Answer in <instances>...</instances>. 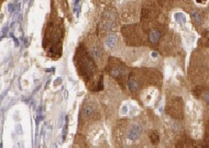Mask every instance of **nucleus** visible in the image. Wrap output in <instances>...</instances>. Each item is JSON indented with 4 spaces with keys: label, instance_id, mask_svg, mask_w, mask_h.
<instances>
[{
    "label": "nucleus",
    "instance_id": "nucleus-1",
    "mask_svg": "<svg viewBox=\"0 0 209 148\" xmlns=\"http://www.w3.org/2000/svg\"><path fill=\"white\" fill-rule=\"evenodd\" d=\"M75 62H76L77 69L79 71L80 76L85 79L86 82L89 84L90 81H94L95 85H99L95 80L96 74H97L96 64L93 60V57L89 55V53L86 51V48L84 46H79L77 48L76 54H75Z\"/></svg>",
    "mask_w": 209,
    "mask_h": 148
},
{
    "label": "nucleus",
    "instance_id": "nucleus-2",
    "mask_svg": "<svg viewBox=\"0 0 209 148\" xmlns=\"http://www.w3.org/2000/svg\"><path fill=\"white\" fill-rule=\"evenodd\" d=\"M107 70H108L109 75L112 76L115 79H117L120 84H123L129 76L127 66L117 58H109Z\"/></svg>",
    "mask_w": 209,
    "mask_h": 148
},
{
    "label": "nucleus",
    "instance_id": "nucleus-3",
    "mask_svg": "<svg viewBox=\"0 0 209 148\" xmlns=\"http://www.w3.org/2000/svg\"><path fill=\"white\" fill-rule=\"evenodd\" d=\"M122 34L127 43L130 45H141L144 41L143 31L136 24L125 25L122 28Z\"/></svg>",
    "mask_w": 209,
    "mask_h": 148
},
{
    "label": "nucleus",
    "instance_id": "nucleus-4",
    "mask_svg": "<svg viewBox=\"0 0 209 148\" xmlns=\"http://www.w3.org/2000/svg\"><path fill=\"white\" fill-rule=\"evenodd\" d=\"M116 13L112 9H108L104 12V15H102V29L104 30H111L112 28H115L116 25Z\"/></svg>",
    "mask_w": 209,
    "mask_h": 148
},
{
    "label": "nucleus",
    "instance_id": "nucleus-5",
    "mask_svg": "<svg viewBox=\"0 0 209 148\" xmlns=\"http://www.w3.org/2000/svg\"><path fill=\"white\" fill-rule=\"evenodd\" d=\"M168 111H172V112H173V114H172L173 116L179 119V117L182 116V111H183L181 99H176L175 101H173V102L170 104V106H168Z\"/></svg>",
    "mask_w": 209,
    "mask_h": 148
},
{
    "label": "nucleus",
    "instance_id": "nucleus-6",
    "mask_svg": "<svg viewBox=\"0 0 209 148\" xmlns=\"http://www.w3.org/2000/svg\"><path fill=\"white\" fill-rule=\"evenodd\" d=\"M161 39V31L159 29L153 28L151 29L150 32H149V41H150L152 44H157L159 41Z\"/></svg>",
    "mask_w": 209,
    "mask_h": 148
},
{
    "label": "nucleus",
    "instance_id": "nucleus-7",
    "mask_svg": "<svg viewBox=\"0 0 209 148\" xmlns=\"http://www.w3.org/2000/svg\"><path fill=\"white\" fill-rule=\"evenodd\" d=\"M95 108L91 104H86V106H84L83 109V116L84 119L86 120V119H93L95 116Z\"/></svg>",
    "mask_w": 209,
    "mask_h": 148
},
{
    "label": "nucleus",
    "instance_id": "nucleus-8",
    "mask_svg": "<svg viewBox=\"0 0 209 148\" xmlns=\"http://www.w3.org/2000/svg\"><path fill=\"white\" fill-rule=\"evenodd\" d=\"M140 134H141V126L139 125H133L131 128H130L129 133H128V138L133 141V139H136L139 137Z\"/></svg>",
    "mask_w": 209,
    "mask_h": 148
},
{
    "label": "nucleus",
    "instance_id": "nucleus-9",
    "mask_svg": "<svg viewBox=\"0 0 209 148\" xmlns=\"http://www.w3.org/2000/svg\"><path fill=\"white\" fill-rule=\"evenodd\" d=\"M117 42V36L115 34H111V35H109L107 39H106V44L109 46V47H113Z\"/></svg>",
    "mask_w": 209,
    "mask_h": 148
},
{
    "label": "nucleus",
    "instance_id": "nucleus-10",
    "mask_svg": "<svg viewBox=\"0 0 209 148\" xmlns=\"http://www.w3.org/2000/svg\"><path fill=\"white\" fill-rule=\"evenodd\" d=\"M190 15H192L193 20L195 22H197V23H202V14H200V12H198V11H193L192 13H190Z\"/></svg>",
    "mask_w": 209,
    "mask_h": 148
},
{
    "label": "nucleus",
    "instance_id": "nucleus-11",
    "mask_svg": "<svg viewBox=\"0 0 209 148\" xmlns=\"http://www.w3.org/2000/svg\"><path fill=\"white\" fill-rule=\"evenodd\" d=\"M150 139H151V143H152L153 145L159 144V141H160L159 134H157V133H155V132H153V133L151 134V136H150Z\"/></svg>",
    "mask_w": 209,
    "mask_h": 148
},
{
    "label": "nucleus",
    "instance_id": "nucleus-12",
    "mask_svg": "<svg viewBox=\"0 0 209 148\" xmlns=\"http://www.w3.org/2000/svg\"><path fill=\"white\" fill-rule=\"evenodd\" d=\"M195 1H196V4H200V6H202V4H206L207 2H208V0H195Z\"/></svg>",
    "mask_w": 209,
    "mask_h": 148
},
{
    "label": "nucleus",
    "instance_id": "nucleus-13",
    "mask_svg": "<svg viewBox=\"0 0 209 148\" xmlns=\"http://www.w3.org/2000/svg\"><path fill=\"white\" fill-rule=\"evenodd\" d=\"M176 19H177V20H181L182 22H184V20H185L184 15H183L182 13H177V14H176Z\"/></svg>",
    "mask_w": 209,
    "mask_h": 148
},
{
    "label": "nucleus",
    "instance_id": "nucleus-14",
    "mask_svg": "<svg viewBox=\"0 0 209 148\" xmlns=\"http://www.w3.org/2000/svg\"><path fill=\"white\" fill-rule=\"evenodd\" d=\"M205 100H206V102L209 104V92H206L205 93Z\"/></svg>",
    "mask_w": 209,
    "mask_h": 148
},
{
    "label": "nucleus",
    "instance_id": "nucleus-15",
    "mask_svg": "<svg viewBox=\"0 0 209 148\" xmlns=\"http://www.w3.org/2000/svg\"><path fill=\"white\" fill-rule=\"evenodd\" d=\"M167 1H170V0H160L161 4H165L167 2Z\"/></svg>",
    "mask_w": 209,
    "mask_h": 148
}]
</instances>
